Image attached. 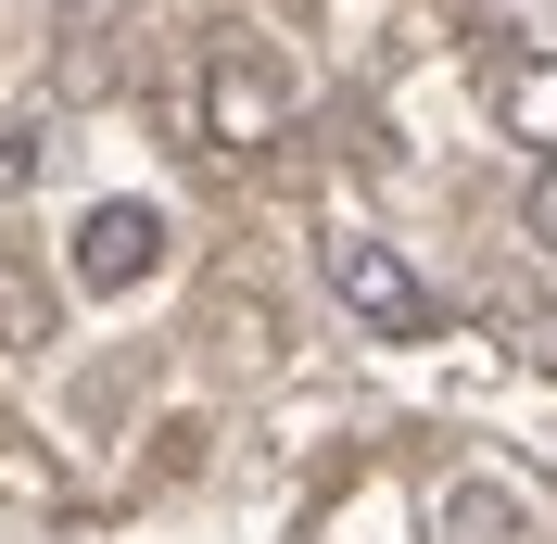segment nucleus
I'll return each mask as SVG.
<instances>
[{"instance_id":"obj_6","label":"nucleus","mask_w":557,"mask_h":544,"mask_svg":"<svg viewBox=\"0 0 557 544\" xmlns=\"http://www.w3.org/2000/svg\"><path fill=\"white\" fill-rule=\"evenodd\" d=\"M38 330H51V305H38V292H13V279H0V355H26Z\"/></svg>"},{"instance_id":"obj_4","label":"nucleus","mask_w":557,"mask_h":544,"mask_svg":"<svg viewBox=\"0 0 557 544\" xmlns=\"http://www.w3.org/2000/svg\"><path fill=\"white\" fill-rule=\"evenodd\" d=\"M431 544H532V507L520 494H507V481H444V494H431Z\"/></svg>"},{"instance_id":"obj_8","label":"nucleus","mask_w":557,"mask_h":544,"mask_svg":"<svg viewBox=\"0 0 557 544\" xmlns=\"http://www.w3.org/2000/svg\"><path fill=\"white\" fill-rule=\"evenodd\" d=\"M532 240L557 254V152H545V177H532Z\"/></svg>"},{"instance_id":"obj_2","label":"nucleus","mask_w":557,"mask_h":544,"mask_svg":"<svg viewBox=\"0 0 557 544\" xmlns=\"http://www.w3.org/2000/svg\"><path fill=\"white\" fill-rule=\"evenodd\" d=\"M203 139L215 152H278V139H292V76H278L253 38H215L203 51Z\"/></svg>"},{"instance_id":"obj_5","label":"nucleus","mask_w":557,"mask_h":544,"mask_svg":"<svg viewBox=\"0 0 557 544\" xmlns=\"http://www.w3.org/2000/svg\"><path fill=\"white\" fill-rule=\"evenodd\" d=\"M494 127L532 139V152H557V51H532V64L494 76Z\"/></svg>"},{"instance_id":"obj_3","label":"nucleus","mask_w":557,"mask_h":544,"mask_svg":"<svg viewBox=\"0 0 557 544\" xmlns=\"http://www.w3.org/2000/svg\"><path fill=\"white\" fill-rule=\"evenodd\" d=\"M64 267H76V292L114 305V292H139V279L165 267V215H152V203H89L76 240H64Z\"/></svg>"},{"instance_id":"obj_7","label":"nucleus","mask_w":557,"mask_h":544,"mask_svg":"<svg viewBox=\"0 0 557 544\" xmlns=\"http://www.w3.org/2000/svg\"><path fill=\"white\" fill-rule=\"evenodd\" d=\"M26 177H38V114H13V139H0V203H13Z\"/></svg>"},{"instance_id":"obj_1","label":"nucleus","mask_w":557,"mask_h":544,"mask_svg":"<svg viewBox=\"0 0 557 544\" xmlns=\"http://www.w3.org/2000/svg\"><path fill=\"white\" fill-rule=\"evenodd\" d=\"M317 279H330V305H343L355 330H381V342L431 330V292H418V267L393 254L381 228H330V240H317Z\"/></svg>"}]
</instances>
